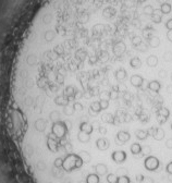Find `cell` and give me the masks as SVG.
Segmentation results:
<instances>
[{
    "label": "cell",
    "mask_w": 172,
    "mask_h": 183,
    "mask_svg": "<svg viewBox=\"0 0 172 183\" xmlns=\"http://www.w3.org/2000/svg\"><path fill=\"white\" fill-rule=\"evenodd\" d=\"M171 129H172V124H171Z\"/></svg>",
    "instance_id": "836d02e7"
},
{
    "label": "cell",
    "mask_w": 172,
    "mask_h": 183,
    "mask_svg": "<svg viewBox=\"0 0 172 183\" xmlns=\"http://www.w3.org/2000/svg\"><path fill=\"white\" fill-rule=\"evenodd\" d=\"M166 147L169 148V149H172V139H169L166 142Z\"/></svg>",
    "instance_id": "f546056e"
},
{
    "label": "cell",
    "mask_w": 172,
    "mask_h": 183,
    "mask_svg": "<svg viewBox=\"0 0 172 183\" xmlns=\"http://www.w3.org/2000/svg\"><path fill=\"white\" fill-rule=\"evenodd\" d=\"M148 131V134L151 135L154 137V139H156V141H161V139H164V131L162 128H155V127H151L149 129L147 130Z\"/></svg>",
    "instance_id": "7a4b0ae2"
},
{
    "label": "cell",
    "mask_w": 172,
    "mask_h": 183,
    "mask_svg": "<svg viewBox=\"0 0 172 183\" xmlns=\"http://www.w3.org/2000/svg\"><path fill=\"white\" fill-rule=\"evenodd\" d=\"M77 139H79L80 143L84 144V143H88L89 139H91V135L87 133H84V132H79V134H77Z\"/></svg>",
    "instance_id": "9a60e30c"
},
{
    "label": "cell",
    "mask_w": 172,
    "mask_h": 183,
    "mask_svg": "<svg viewBox=\"0 0 172 183\" xmlns=\"http://www.w3.org/2000/svg\"><path fill=\"white\" fill-rule=\"evenodd\" d=\"M135 134H136V137L138 139H146L148 136H149L148 131H146V130H137Z\"/></svg>",
    "instance_id": "ac0fdd59"
},
{
    "label": "cell",
    "mask_w": 172,
    "mask_h": 183,
    "mask_svg": "<svg viewBox=\"0 0 172 183\" xmlns=\"http://www.w3.org/2000/svg\"><path fill=\"white\" fill-rule=\"evenodd\" d=\"M158 62H159V59L156 55H149V56L146 58V65L149 68H155L158 65Z\"/></svg>",
    "instance_id": "8992f818"
},
{
    "label": "cell",
    "mask_w": 172,
    "mask_h": 183,
    "mask_svg": "<svg viewBox=\"0 0 172 183\" xmlns=\"http://www.w3.org/2000/svg\"><path fill=\"white\" fill-rule=\"evenodd\" d=\"M167 92H168V93H172V85H169L168 87H167Z\"/></svg>",
    "instance_id": "d6a6232c"
},
{
    "label": "cell",
    "mask_w": 172,
    "mask_h": 183,
    "mask_svg": "<svg viewBox=\"0 0 172 183\" xmlns=\"http://www.w3.org/2000/svg\"><path fill=\"white\" fill-rule=\"evenodd\" d=\"M100 111H102V107L99 102H93L89 105V113H99Z\"/></svg>",
    "instance_id": "7c38bea8"
},
{
    "label": "cell",
    "mask_w": 172,
    "mask_h": 183,
    "mask_svg": "<svg viewBox=\"0 0 172 183\" xmlns=\"http://www.w3.org/2000/svg\"><path fill=\"white\" fill-rule=\"evenodd\" d=\"M166 38H167V40H168L169 43H171V44H172V29H167Z\"/></svg>",
    "instance_id": "d4e9b609"
},
{
    "label": "cell",
    "mask_w": 172,
    "mask_h": 183,
    "mask_svg": "<svg viewBox=\"0 0 172 183\" xmlns=\"http://www.w3.org/2000/svg\"><path fill=\"white\" fill-rule=\"evenodd\" d=\"M102 120L106 123H110V124H114V123H116V121H114L116 118H114L111 113H104L102 116Z\"/></svg>",
    "instance_id": "2e32d148"
},
{
    "label": "cell",
    "mask_w": 172,
    "mask_h": 183,
    "mask_svg": "<svg viewBox=\"0 0 172 183\" xmlns=\"http://www.w3.org/2000/svg\"><path fill=\"white\" fill-rule=\"evenodd\" d=\"M100 183H102V182H100Z\"/></svg>",
    "instance_id": "e575fe53"
},
{
    "label": "cell",
    "mask_w": 172,
    "mask_h": 183,
    "mask_svg": "<svg viewBox=\"0 0 172 183\" xmlns=\"http://www.w3.org/2000/svg\"><path fill=\"white\" fill-rule=\"evenodd\" d=\"M77 155H79V156L81 157L84 164H85V162H89V161H91V155H89V153H87L86 150H81V152H80Z\"/></svg>",
    "instance_id": "d6986e66"
},
{
    "label": "cell",
    "mask_w": 172,
    "mask_h": 183,
    "mask_svg": "<svg viewBox=\"0 0 172 183\" xmlns=\"http://www.w3.org/2000/svg\"><path fill=\"white\" fill-rule=\"evenodd\" d=\"M167 120H168L167 118H164V117L157 114V121H158V123H159V124H164V123H166Z\"/></svg>",
    "instance_id": "484cf974"
},
{
    "label": "cell",
    "mask_w": 172,
    "mask_h": 183,
    "mask_svg": "<svg viewBox=\"0 0 172 183\" xmlns=\"http://www.w3.org/2000/svg\"><path fill=\"white\" fill-rule=\"evenodd\" d=\"M162 59L166 62H172V50H166L162 55Z\"/></svg>",
    "instance_id": "ffe728a7"
},
{
    "label": "cell",
    "mask_w": 172,
    "mask_h": 183,
    "mask_svg": "<svg viewBox=\"0 0 172 183\" xmlns=\"http://www.w3.org/2000/svg\"><path fill=\"white\" fill-rule=\"evenodd\" d=\"M166 170H167V172H168L169 175H172V161H171V162H169V164L167 165Z\"/></svg>",
    "instance_id": "4316f807"
},
{
    "label": "cell",
    "mask_w": 172,
    "mask_h": 183,
    "mask_svg": "<svg viewBox=\"0 0 172 183\" xmlns=\"http://www.w3.org/2000/svg\"><path fill=\"white\" fill-rule=\"evenodd\" d=\"M117 179H118V177H117L114 173H109V175H107L108 183H117Z\"/></svg>",
    "instance_id": "7402d4cb"
},
{
    "label": "cell",
    "mask_w": 172,
    "mask_h": 183,
    "mask_svg": "<svg viewBox=\"0 0 172 183\" xmlns=\"http://www.w3.org/2000/svg\"><path fill=\"white\" fill-rule=\"evenodd\" d=\"M139 183H154V181H153L151 178H144V179L142 180Z\"/></svg>",
    "instance_id": "f1b7e54d"
},
{
    "label": "cell",
    "mask_w": 172,
    "mask_h": 183,
    "mask_svg": "<svg viewBox=\"0 0 172 183\" xmlns=\"http://www.w3.org/2000/svg\"><path fill=\"white\" fill-rule=\"evenodd\" d=\"M130 149L133 155H138L139 153H142V146H141V144H138V143H134L131 145Z\"/></svg>",
    "instance_id": "e0dca14e"
},
{
    "label": "cell",
    "mask_w": 172,
    "mask_h": 183,
    "mask_svg": "<svg viewBox=\"0 0 172 183\" xmlns=\"http://www.w3.org/2000/svg\"><path fill=\"white\" fill-rule=\"evenodd\" d=\"M94 128H93V124H89L88 122H86V121H84V122H82L81 124H80V131L81 132H84V133H87L91 135V132H93Z\"/></svg>",
    "instance_id": "ba28073f"
},
{
    "label": "cell",
    "mask_w": 172,
    "mask_h": 183,
    "mask_svg": "<svg viewBox=\"0 0 172 183\" xmlns=\"http://www.w3.org/2000/svg\"><path fill=\"white\" fill-rule=\"evenodd\" d=\"M111 158L116 164H122L127 159V153L123 152V150H117V152L112 153Z\"/></svg>",
    "instance_id": "3957f363"
},
{
    "label": "cell",
    "mask_w": 172,
    "mask_h": 183,
    "mask_svg": "<svg viewBox=\"0 0 172 183\" xmlns=\"http://www.w3.org/2000/svg\"><path fill=\"white\" fill-rule=\"evenodd\" d=\"M114 76H116V79L118 80V81H123V80H125L128 76L127 70L123 68H119L118 70L114 72Z\"/></svg>",
    "instance_id": "30bf717a"
},
{
    "label": "cell",
    "mask_w": 172,
    "mask_h": 183,
    "mask_svg": "<svg viewBox=\"0 0 172 183\" xmlns=\"http://www.w3.org/2000/svg\"><path fill=\"white\" fill-rule=\"evenodd\" d=\"M98 130H99V132L102 134V135H105V134H106V132H107L106 128H104V127H99V128H98Z\"/></svg>",
    "instance_id": "4dcf8cb0"
},
{
    "label": "cell",
    "mask_w": 172,
    "mask_h": 183,
    "mask_svg": "<svg viewBox=\"0 0 172 183\" xmlns=\"http://www.w3.org/2000/svg\"><path fill=\"white\" fill-rule=\"evenodd\" d=\"M160 161L157 157L155 156H148L145 158V161H144V167L146 168V170L148 171H155L159 168Z\"/></svg>",
    "instance_id": "6da1fadb"
},
{
    "label": "cell",
    "mask_w": 172,
    "mask_h": 183,
    "mask_svg": "<svg viewBox=\"0 0 172 183\" xmlns=\"http://www.w3.org/2000/svg\"><path fill=\"white\" fill-rule=\"evenodd\" d=\"M156 114H159V116H162V117H164V118H167L168 119L169 118V116H170V111H169V109L168 108H160L159 110H157V113Z\"/></svg>",
    "instance_id": "44dd1931"
},
{
    "label": "cell",
    "mask_w": 172,
    "mask_h": 183,
    "mask_svg": "<svg viewBox=\"0 0 172 183\" xmlns=\"http://www.w3.org/2000/svg\"><path fill=\"white\" fill-rule=\"evenodd\" d=\"M85 182L86 183H100L99 175H98L97 173H89L86 177Z\"/></svg>",
    "instance_id": "5bb4252c"
},
{
    "label": "cell",
    "mask_w": 172,
    "mask_h": 183,
    "mask_svg": "<svg viewBox=\"0 0 172 183\" xmlns=\"http://www.w3.org/2000/svg\"><path fill=\"white\" fill-rule=\"evenodd\" d=\"M130 67L132 68V69H139L143 65V62H142V60H141V58L139 57H137V56H134V57H132V58L130 59Z\"/></svg>",
    "instance_id": "52a82bcc"
},
{
    "label": "cell",
    "mask_w": 172,
    "mask_h": 183,
    "mask_svg": "<svg viewBox=\"0 0 172 183\" xmlns=\"http://www.w3.org/2000/svg\"><path fill=\"white\" fill-rule=\"evenodd\" d=\"M144 81H145V80H144V77L141 76V75H138V74L132 75V76H131V79H130V83L132 84L134 87H137V88H139V87H142V86H143Z\"/></svg>",
    "instance_id": "277c9868"
},
{
    "label": "cell",
    "mask_w": 172,
    "mask_h": 183,
    "mask_svg": "<svg viewBox=\"0 0 172 183\" xmlns=\"http://www.w3.org/2000/svg\"><path fill=\"white\" fill-rule=\"evenodd\" d=\"M144 178H145V177H144L143 175H136V180H137V181H138V182H141L142 180L144 179Z\"/></svg>",
    "instance_id": "1f68e13d"
},
{
    "label": "cell",
    "mask_w": 172,
    "mask_h": 183,
    "mask_svg": "<svg viewBox=\"0 0 172 183\" xmlns=\"http://www.w3.org/2000/svg\"><path fill=\"white\" fill-rule=\"evenodd\" d=\"M99 104H100V107H102V110H106L108 107H109V100L100 99L99 100Z\"/></svg>",
    "instance_id": "cb8c5ba5"
},
{
    "label": "cell",
    "mask_w": 172,
    "mask_h": 183,
    "mask_svg": "<svg viewBox=\"0 0 172 183\" xmlns=\"http://www.w3.org/2000/svg\"><path fill=\"white\" fill-rule=\"evenodd\" d=\"M130 178L128 175H122L117 179V183H130Z\"/></svg>",
    "instance_id": "603a6c76"
},
{
    "label": "cell",
    "mask_w": 172,
    "mask_h": 183,
    "mask_svg": "<svg viewBox=\"0 0 172 183\" xmlns=\"http://www.w3.org/2000/svg\"><path fill=\"white\" fill-rule=\"evenodd\" d=\"M158 74H159V76L160 77H162V79H164V77L167 76V71L166 70H164V69H161V70L158 72Z\"/></svg>",
    "instance_id": "83f0119b"
},
{
    "label": "cell",
    "mask_w": 172,
    "mask_h": 183,
    "mask_svg": "<svg viewBox=\"0 0 172 183\" xmlns=\"http://www.w3.org/2000/svg\"><path fill=\"white\" fill-rule=\"evenodd\" d=\"M130 139H131V135L129 132H127V131H120L117 134V139H118L120 143H125V142L130 141Z\"/></svg>",
    "instance_id": "9c48e42d"
},
{
    "label": "cell",
    "mask_w": 172,
    "mask_h": 183,
    "mask_svg": "<svg viewBox=\"0 0 172 183\" xmlns=\"http://www.w3.org/2000/svg\"><path fill=\"white\" fill-rule=\"evenodd\" d=\"M95 170H96V173H97L98 175H104L107 173L108 171V168L106 165L104 164H98L95 166Z\"/></svg>",
    "instance_id": "4fadbf2b"
},
{
    "label": "cell",
    "mask_w": 172,
    "mask_h": 183,
    "mask_svg": "<svg viewBox=\"0 0 172 183\" xmlns=\"http://www.w3.org/2000/svg\"><path fill=\"white\" fill-rule=\"evenodd\" d=\"M96 145H97V148L99 150H106V149L109 148L110 142L108 141L107 139H105V137H102V139H97V142H96Z\"/></svg>",
    "instance_id": "5b68a950"
},
{
    "label": "cell",
    "mask_w": 172,
    "mask_h": 183,
    "mask_svg": "<svg viewBox=\"0 0 172 183\" xmlns=\"http://www.w3.org/2000/svg\"><path fill=\"white\" fill-rule=\"evenodd\" d=\"M161 88V83L157 80H153L148 83V90H150L151 92H155V93H158Z\"/></svg>",
    "instance_id": "8fae6325"
}]
</instances>
